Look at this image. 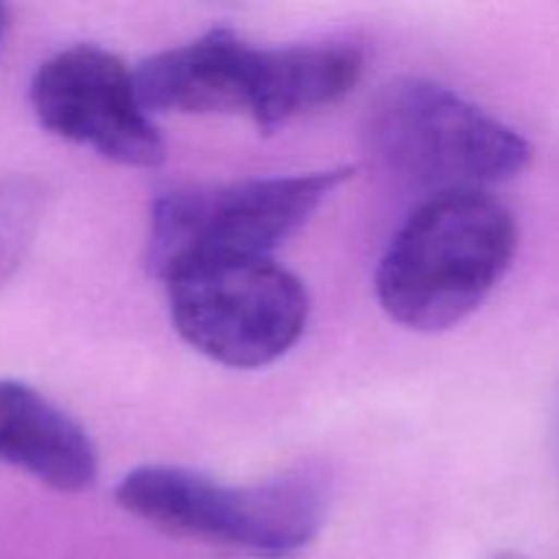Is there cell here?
<instances>
[{
    "label": "cell",
    "mask_w": 559,
    "mask_h": 559,
    "mask_svg": "<svg viewBox=\"0 0 559 559\" xmlns=\"http://www.w3.org/2000/svg\"><path fill=\"white\" fill-rule=\"evenodd\" d=\"M364 52L353 44L251 47L233 31H211L153 55L134 71L142 104L156 112H240L262 131L347 96Z\"/></svg>",
    "instance_id": "cell-1"
},
{
    "label": "cell",
    "mask_w": 559,
    "mask_h": 559,
    "mask_svg": "<svg viewBox=\"0 0 559 559\" xmlns=\"http://www.w3.org/2000/svg\"><path fill=\"white\" fill-rule=\"evenodd\" d=\"M516 222L484 191L431 194L377 267V298L413 331H445L473 314L516 254Z\"/></svg>",
    "instance_id": "cell-2"
},
{
    "label": "cell",
    "mask_w": 559,
    "mask_h": 559,
    "mask_svg": "<svg viewBox=\"0 0 559 559\" xmlns=\"http://www.w3.org/2000/svg\"><path fill=\"white\" fill-rule=\"evenodd\" d=\"M115 500L178 538L278 559L298 555L320 535L328 489L309 469L229 486L194 469L147 464L120 480Z\"/></svg>",
    "instance_id": "cell-3"
},
{
    "label": "cell",
    "mask_w": 559,
    "mask_h": 559,
    "mask_svg": "<svg viewBox=\"0 0 559 559\" xmlns=\"http://www.w3.org/2000/svg\"><path fill=\"white\" fill-rule=\"evenodd\" d=\"M349 178L353 169L338 167L167 191L153 202L147 271L169 282L211 262L273 260V251Z\"/></svg>",
    "instance_id": "cell-4"
},
{
    "label": "cell",
    "mask_w": 559,
    "mask_h": 559,
    "mask_svg": "<svg viewBox=\"0 0 559 559\" xmlns=\"http://www.w3.org/2000/svg\"><path fill=\"white\" fill-rule=\"evenodd\" d=\"M371 153L407 183L451 191H484L530 164L527 140L473 102L429 80L388 82L366 115Z\"/></svg>",
    "instance_id": "cell-5"
},
{
    "label": "cell",
    "mask_w": 559,
    "mask_h": 559,
    "mask_svg": "<svg viewBox=\"0 0 559 559\" xmlns=\"http://www.w3.org/2000/svg\"><path fill=\"white\" fill-rule=\"evenodd\" d=\"M167 284L175 331L229 369H260L282 358L306 331L309 295L276 260L197 265Z\"/></svg>",
    "instance_id": "cell-6"
},
{
    "label": "cell",
    "mask_w": 559,
    "mask_h": 559,
    "mask_svg": "<svg viewBox=\"0 0 559 559\" xmlns=\"http://www.w3.org/2000/svg\"><path fill=\"white\" fill-rule=\"evenodd\" d=\"M38 123L123 167H156L164 142L147 118L136 80L118 55L74 44L44 60L31 82Z\"/></svg>",
    "instance_id": "cell-7"
},
{
    "label": "cell",
    "mask_w": 559,
    "mask_h": 559,
    "mask_svg": "<svg viewBox=\"0 0 559 559\" xmlns=\"http://www.w3.org/2000/svg\"><path fill=\"white\" fill-rule=\"evenodd\" d=\"M0 464L63 495L91 489L98 456L87 431L31 385L0 380Z\"/></svg>",
    "instance_id": "cell-8"
},
{
    "label": "cell",
    "mask_w": 559,
    "mask_h": 559,
    "mask_svg": "<svg viewBox=\"0 0 559 559\" xmlns=\"http://www.w3.org/2000/svg\"><path fill=\"white\" fill-rule=\"evenodd\" d=\"M44 213L38 180L11 175L0 178V287L9 282L31 251Z\"/></svg>",
    "instance_id": "cell-9"
},
{
    "label": "cell",
    "mask_w": 559,
    "mask_h": 559,
    "mask_svg": "<svg viewBox=\"0 0 559 559\" xmlns=\"http://www.w3.org/2000/svg\"><path fill=\"white\" fill-rule=\"evenodd\" d=\"M5 27H9V11H5V5L0 3V38H3Z\"/></svg>",
    "instance_id": "cell-10"
},
{
    "label": "cell",
    "mask_w": 559,
    "mask_h": 559,
    "mask_svg": "<svg viewBox=\"0 0 559 559\" xmlns=\"http://www.w3.org/2000/svg\"><path fill=\"white\" fill-rule=\"evenodd\" d=\"M495 559H524V557H519V555H497Z\"/></svg>",
    "instance_id": "cell-11"
},
{
    "label": "cell",
    "mask_w": 559,
    "mask_h": 559,
    "mask_svg": "<svg viewBox=\"0 0 559 559\" xmlns=\"http://www.w3.org/2000/svg\"><path fill=\"white\" fill-rule=\"evenodd\" d=\"M557 451H559V407H557Z\"/></svg>",
    "instance_id": "cell-12"
}]
</instances>
